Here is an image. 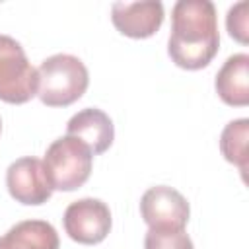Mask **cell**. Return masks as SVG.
Listing matches in <instances>:
<instances>
[{
    "mask_svg": "<svg viewBox=\"0 0 249 249\" xmlns=\"http://www.w3.org/2000/svg\"><path fill=\"white\" fill-rule=\"evenodd\" d=\"M220 47L218 16L210 0H179L171 10L169 58L185 70H200L212 62Z\"/></svg>",
    "mask_w": 249,
    "mask_h": 249,
    "instance_id": "obj_1",
    "label": "cell"
},
{
    "mask_svg": "<svg viewBox=\"0 0 249 249\" xmlns=\"http://www.w3.org/2000/svg\"><path fill=\"white\" fill-rule=\"evenodd\" d=\"M37 95L47 107H68L78 101L89 86L88 68L74 54L60 53L45 58L37 68Z\"/></svg>",
    "mask_w": 249,
    "mask_h": 249,
    "instance_id": "obj_2",
    "label": "cell"
},
{
    "mask_svg": "<svg viewBox=\"0 0 249 249\" xmlns=\"http://www.w3.org/2000/svg\"><path fill=\"white\" fill-rule=\"evenodd\" d=\"M93 154L74 136L56 138L45 152L43 167L53 191H76L91 173Z\"/></svg>",
    "mask_w": 249,
    "mask_h": 249,
    "instance_id": "obj_3",
    "label": "cell"
},
{
    "mask_svg": "<svg viewBox=\"0 0 249 249\" xmlns=\"http://www.w3.org/2000/svg\"><path fill=\"white\" fill-rule=\"evenodd\" d=\"M39 74L23 47L10 35H0V101L21 105L37 95Z\"/></svg>",
    "mask_w": 249,
    "mask_h": 249,
    "instance_id": "obj_4",
    "label": "cell"
},
{
    "mask_svg": "<svg viewBox=\"0 0 249 249\" xmlns=\"http://www.w3.org/2000/svg\"><path fill=\"white\" fill-rule=\"evenodd\" d=\"M64 231L82 245L101 243L111 231V210L99 198H80L66 206L62 216Z\"/></svg>",
    "mask_w": 249,
    "mask_h": 249,
    "instance_id": "obj_5",
    "label": "cell"
},
{
    "mask_svg": "<svg viewBox=\"0 0 249 249\" xmlns=\"http://www.w3.org/2000/svg\"><path fill=\"white\" fill-rule=\"evenodd\" d=\"M6 187L16 202L27 206L45 204L53 195L43 161L33 156H25L10 163L6 171Z\"/></svg>",
    "mask_w": 249,
    "mask_h": 249,
    "instance_id": "obj_6",
    "label": "cell"
},
{
    "mask_svg": "<svg viewBox=\"0 0 249 249\" xmlns=\"http://www.w3.org/2000/svg\"><path fill=\"white\" fill-rule=\"evenodd\" d=\"M140 214L150 228H185L191 208L179 191L167 185H156L142 195Z\"/></svg>",
    "mask_w": 249,
    "mask_h": 249,
    "instance_id": "obj_7",
    "label": "cell"
},
{
    "mask_svg": "<svg viewBox=\"0 0 249 249\" xmlns=\"http://www.w3.org/2000/svg\"><path fill=\"white\" fill-rule=\"evenodd\" d=\"M163 4L146 2H115L111 6V21L115 29L130 39L152 37L163 23Z\"/></svg>",
    "mask_w": 249,
    "mask_h": 249,
    "instance_id": "obj_8",
    "label": "cell"
},
{
    "mask_svg": "<svg viewBox=\"0 0 249 249\" xmlns=\"http://www.w3.org/2000/svg\"><path fill=\"white\" fill-rule=\"evenodd\" d=\"M66 134L84 142L93 156L109 150L115 138V126L107 113L95 107L78 111L66 124Z\"/></svg>",
    "mask_w": 249,
    "mask_h": 249,
    "instance_id": "obj_9",
    "label": "cell"
},
{
    "mask_svg": "<svg viewBox=\"0 0 249 249\" xmlns=\"http://www.w3.org/2000/svg\"><path fill=\"white\" fill-rule=\"evenodd\" d=\"M214 88L226 105H249V54L237 53L228 56L216 74Z\"/></svg>",
    "mask_w": 249,
    "mask_h": 249,
    "instance_id": "obj_10",
    "label": "cell"
},
{
    "mask_svg": "<svg viewBox=\"0 0 249 249\" xmlns=\"http://www.w3.org/2000/svg\"><path fill=\"white\" fill-rule=\"evenodd\" d=\"M58 233L45 220H23L0 237V249H58Z\"/></svg>",
    "mask_w": 249,
    "mask_h": 249,
    "instance_id": "obj_11",
    "label": "cell"
},
{
    "mask_svg": "<svg viewBox=\"0 0 249 249\" xmlns=\"http://www.w3.org/2000/svg\"><path fill=\"white\" fill-rule=\"evenodd\" d=\"M247 138H249V119H235L228 123L220 134V152L226 161L239 167L241 177L247 173Z\"/></svg>",
    "mask_w": 249,
    "mask_h": 249,
    "instance_id": "obj_12",
    "label": "cell"
},
{
    "mask_svg": "<svg viewBox=\"0 0 249 249\" xmlns=\"http://www.w3.org/2000/svg\"><path fill=\"white\" fill-rule=\"evenodd\" d=\"M144 249H195L185 228H150Z\"/></svg>",
    "mask_w": 249,
    "mask_h": 249,
    "instance_id": "obj_13",
    "label": "cell"
},
{
    "mask_svg": "<svg viewBox=\"0 0 249 249\" xmlns=\"http://www.w3.org/2000/svg\"><path fill=\"white\" fill-rule=\"evenodd\" d=\"M247 10H249V2H237L228 10V16H226L228 33L235 41H239L241 45H247V41H249V16H247Z\"/></svg>",
    "mask_w": 249,
    "mask_h": 249,
    "instance_id": "obj_14",
    "label": "cell"
},
{
    "mask_svg": "<svg viewBox=\"0 0 249 249\" xmlns=\"http://www.w3.org/2000/svg\"><path fill=\"white\" fill-rule=\"evenodd\" d=\"M0 132H2V119H0Z\"/></svg>",
    "mask_w": 249,
    "mask_h": 249,
    "instance_id": "obj_15",
    "label": "cell"
}]
</instances>
